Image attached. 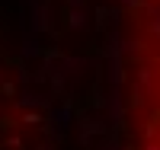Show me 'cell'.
Here are the masks:
<instances>
[{"label": "cell", "instance_id": "6da1fadb", "mask_svg": "<svg viewBox=\"0 0 160 150\" xmlns=\"http://www.w3.org/2000/svg\"><path fill=\"white\" fill-rule=\"evenodd\" d=\"M115 3L128 150H160V0Z\"/></svg>", "mask_w": 160, "mask_h": 150}]
</instances>
